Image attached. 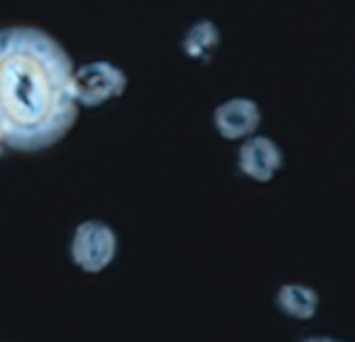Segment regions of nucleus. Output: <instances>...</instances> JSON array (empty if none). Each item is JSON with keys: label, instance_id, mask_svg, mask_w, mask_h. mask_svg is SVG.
<instances>
[{"label": "nucleus", "instance_id": "obj_1", "mask_svg": "<svg viewBox=\"0 0 355 342\" xmlns=\"http://www.w3.org/2000/svg\"><path fill=\"white\" fill-rule=\"evenodd\" d=\"M69 51L36 26L0 28V134L11 152H44L80 119Z\"/></svg>", "mask_w": 355, "mask_h": 342}, {"label": "nucleus", "instance_id": "obj_2", "mask_svg": "<svg viewBox=\"0 0 355 342\" xmlns=\"http://www.w3.org/2000/svg\"><path fill=\"white\" fill-rule=\"evenodd\" d=\"M71 86L80 109H101L125 94L128 73L111 61L96 59L76 65Z\"/></svg>", "mask_w": 355, "mask_h": 342}, {"label": "nucleus", "instance_id": "obj_3", "mask_svg": "<svg viewBox=\"0 0 355 342\" xmlns=\"http://www.w3.org/2000/svg\"><path fill=\"white\" fill-rule=\"evenodd\" d=\"M119 253V238L113 226L103 219H84L73 228L69 257L84 273H103Z\"/></svg>", "mask_w": 355, "mask_h": 342}, {"label": "nucleus", "instance_id": "obj_4", "mask_svg": "<svg viewBox=\"0 0 355 342\" xmlns=\"http://www.w3.org/2000/svg\"><path fill=\"white\" fill-rule=\"evenodd\" d=\"M282 165V148L270 136L253 134L241 142V148L236 152V167L245 178L257 184H268L280 174Z\"/></svg>", "mask_w": 355, "mask_h": 342}, {"label": "nucleus", "instance_id": "obj_5", "mask_svg": "<svg viewBox=\"0 0 355 342\" xmlns=\"http://www.w3.org/2000/svg\"><path fill=\"white\" fill-rule=\"evenodd\" d=\"M263 113L257 100L249 96H232L222 100L211 115L214 127L220 138L228 142H243L245 138L257 134Z\"/></svg>", "mask_w": 355, "mask_h": 342}, {"label": "nucleus", "instance_id": "obj_6", "mask_svg": "<svg viewBox=\"0 0 355 342\" xmlns=\"http://www.w3.org/2000/svg\"><path fill=\"white\" fill-rule=\"evenodd\" d=\"M180 46L187 59L207 65L216 59L222 46V30L211 19H199L184 32Z\"/></svg>", "mask_w": 355, "mask_h": 342}, {"label": "nucleus", "instance_id": "obj_7", "mask_svg": "<svg viewBox=\"0 0 355 342\" xmlns=\"http://www.w3.org/2000/svg\"><path fill=\"white\" fill-rule=\"evenodd\" d=\"M276 307L282 315L295 321H309L320 309V294L307 284L288 282L276 290Z\"/></svg>", "mask_w": 355, "mask_h": 342}, {"label": "nucleus", "instance_id": "obj_8", "mask_svg": "<svg viewBox=\"0 0 355 342\" xmlns=\"http://www.w3.org/2000/svg\"><path fill=\"white\" fill-rule=\"evenodd\" d=\"M303 342H345V340H338V338H332V336H309Z\"/></svg>", "mask_w": 355, "mask_h": 342}, {"label": "nucleus", "instance_id": "obj_9", "mask_svg": "<svg viewBox=\"0 0 355 342\" xmlns=\"http://www.w3.org/2000/svg\"><path fill=\"white\" fill-rule=\"evenodd\" d=\"M9 152H11V148H9V144L5 142L3 134H0V159H5V156H7Z\"/></svg>", "mask_w": 355, "mask_h": 342}]
</instances>
